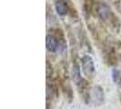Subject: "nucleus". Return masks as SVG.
Returning a JSON list of instances; mask_svg holds the SVG:
<instances>
[{
    "instance_id": "1",
    "label": "nucleus",
    "mask_w": 121,
    "mask_h": 109,
    "mask_svg": "<svg viewBox=\"0 0 121 109\" xmlns=\"http://www.w3.org/2000/svg\"><path fill=\"white\" fill-rule=\"evenodd\" d=\"M81 65L84 75L86 77H92L95 74V65L93 59L89 55H85L81 60Z\"/></svg>"
},
{
    "instance_id": "2",
    "label": "nucleus",
    "mask_w": 121,
    "mask_h": 109,
    "mask_svg": "<svg viewBox=\"0 0 121 109\" xmlns=\"http://www.w3.org/2000/svg\"><path fill=\"white\" fill-rule=\"evenodd\" d=\"M97 15L100 17V18H102L104 20L108 19L111 15V11H110L109 6L105 3H99V5L97 6Z\"/></svg>"
},
{
    "instance_id": "3",
    "label": "nucleus",
    "mask_w": 121,
    "mask_h": 109,
    "mask_svg": "<svg viewBox=\"0 0 121 109\" xmlns=\"http://www.w3.org/2000/svg\"><path fill=\"white\" fill-rule=\"evenodd\" d=\"M103 89L99 86H96L92 89L91 92V99L93 100V102L96 104H101L103 102Z\"/></svg>"
},
{
    "instance_id": "4",
    "label": "nucleus",
    "mask_w": 121,
    "mask_h": 109,
    "mask_svg": "<svg viewBox=\"0 0 121 109\" xmlns=\"http://www.w3.org/2000/svg\"><path fill=\"white\" fill-rule=\"evenodd\" d=\"M58 44L57 42V39L52 35H48L47 36L46 38V46H47V48L50 52H56L57 49H58Z\"/></svg>"
},
{
    "instance_id": "5",
    "label": "nucleus",
    "mask_w": 121,
    "mask_h": 109,
    "mask_svg": "<svg viewBox=\"0 0 121 109\" xmlns=\"http://www.w3.org/2000/svg\"><path fill=\"white\" fill-rule=\"evenodd\" d=\"M55 8H56V13L59 16H65V15H67V11H68L67 4L65 0H56Z\"/></svg>"
},
{
    "instance_id": "6",
    "label": "nucleus",
    "mask_w": 121,
    "mask_h": 109,
    "mask_svg": "<svg viewBox=\"0 0 121 109\" xmlns=\"http://www.w3.org/2000/svg\"><path fill=\"white\" fill-rule=\"evenodd\" d=\"M73 79L74 81L78 85L79 82L81 81V75H80V71L78 66H74L73 67Z\"/></svg>"
},
{
    "instance_id": "7",
    "label": "nucleus",
    "mask_w": 121,
    "mask_h": 109,
    "mask_svg": "<svg viewBox=\"0 0 121 109\" xmlns=\"http://www.w3.org/2000/svg\"><path fill=\"white\" fill-rule=\"evenodd\" d=\"M51 75H52V67L48 62H47V76L50 77Z\"/></svg>"
},
{
    "instance_id": "8",
    "label": "nucleus",
    "mask_w": 121,
    "mask_h": 109,
    "mask_svg": "<svg viewBox=\"0 0 121 109\" xmlns=\"http://www.w3.org/2000/svg\"><path fill=\"white\" fill-rule=\"evenodd\" d=\"M119 78V72L117 69H114L113 70V80L114 82H117Z\"/></svg>"
}]
</instances>
